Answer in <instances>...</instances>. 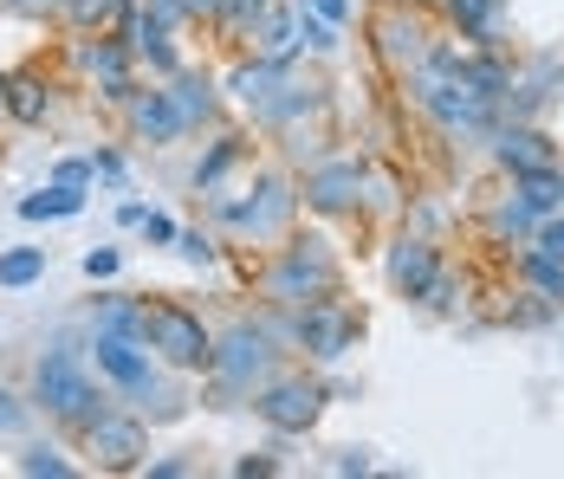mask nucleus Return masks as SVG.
<instances>
[{"label":"nucleus","instance_id":"3","mask_svg":"<svg viewBox=\"0 0 564 479\" xmlns=\"http://www.w3.org/2000/svg\"><path fill=\"white\" fill-rule=\"evenodd\" d=\"M253 285H260V298H267V305L299 312V305H312V298L344 292V260L332 253V240H325V233H285L280 247L267 253V266L253 272Z\"/></svg>","mask_w":564,"mask_h":479},{"label":"nucleus","instance_id":"34","mask_svg":"<svg viewBox=\"0 0 564 479\" xmlns=\"http://www.w3.org/2000/svg\"><path fill=\"white\" fill-rule=\"evenodd\" d=\"M552 318H558V305H552V298H539V292H519V298L507 305V324H512V330H545Z\"/></svg>","mask_w":564,"mask_h":479},{"label":"nucleus","instance_id":"25","mask_svg":"<svg viewBox=\"0 0 564 479\" xmlns=\"http://www.w3.org/2000/svg\"><path fill=\"white\" fill-rule=\"evenodd\" d=\"M512 195L539 214V220H545V214H558V208H564V162H545V168H525V175H512Z\"/></svg>","mask_w":564,"mask_h":479},{"label":"nucleus","instance_id":"49","mask_svg":"<svg viewBox=\"0 0 564 479\" xmlns=\"http://www.w3.org/2000/svg\"><path fill=\"white\" fill-rule=\"evenodd\" d=\"M143 220H150L143 202H123V208H117V227H143Z\"/></svg>","mask_w":564,"mask_h":479},{"label":"nucleus","instance_id":"28","mask_svg":"<svg viewBox=\"0 0 564 479\" xmlns=\"http://www.w3.org/2000/svg\"><path fill=\"white\" fill-rule=\"evenodd\" d=\"M72 214H85V188H33V195H20V220H72Z\"/></svg>","mask_w":564,"mask_h":479},{"label":"nucleus","instance_id":"11","mask_svg":"<svg viewBox=\"0 0 564 479\" xmlns=\"http://www.w3.org/2000/svg\"><path fill=\"white\" fill-rule=\"evenodd\" d=\"M78 447L91 454L98 473H143V467H150V422L111 402L98 422L78 434Z\"/></svg>","mask_w":564,"mask_h":479},{"label":"nucleus","instance_id":"41","mask_svg":"<svg viewBox=\"0 0 564 479\" xmlns=\"http://www.w3.org/2000/svg\"><path fill=\"white\" fill-rule=\"evenodd\" d=\"M117 272H123V253H117V247H91V253H85V279H91V285H105Z\"/></svg>","mask_w":564,"mask_h":479},{"label":"nucleus","instance_id":"50","mask_svg":"<svg viewBox=\"0 0 564 479\" xmlns=\"http://www.w3.org/2000/svg\"><path fill=\"white\" fill-rule=\"evenodd\" d=\"M0 105H7V72H0Z\"/></svg>","mask_w":564,"mask_h":479},{"label":"nucleus","instance_id":"37","mask_svg":"<svg viewBox=\"0 0 564 479\" xmlns=\"http://www.w3.org/2000/svg\"><path fill=\"white\" fill-rule=\"evenodd\" d=\"M525 247H539L545 260H558V266H564V208H558V214H545V220L532 227V240H525Z\"/></svg>","mask_w":564,"mask_h":479},{"label":"nucleus","instance_id":"48","mask_svg":"<svg viewBox=\"0 0 564 479\" xmlns=\"http://www.w3.org/2000/svg\"><path fill=\"white\" fill-rule=\"evenodd\" d=\"M299 7H312V13H325V20H350V0H299Z\"/></svg>","mask_w":564,"mask_h":479},{"label":"nucleus","instance_id":"8","mask_svg":"<svg viewBox=\"0 0 564 479\" xmlns=\"http://www.w3.org/2000/svg\"><path fill=\"white\" fill-rule=\"evenodd\" d=\"M357 344H364V312H357L344 292L312 298V305L292 312V350H305L312 363H344Z\"/></svg>","mask_w":564,"mask_h":479},{"label":"nucleus","instance_id":"17","mask_svg":"<svg viewBox=\"0 0 564 479\" xmlns=\"http://www.w3.org/2000/svg\"><path fill=\"white\" fill-rule=\"evenodd\" d=\"M285 72H292V58H267V53H240L234 65L221 72V91L234 98L240 110H260L273 91L285 85Z\"/></svg>","mask_w":564,"mask_h":479},{"label":"nucleus","instance_id":"1","mask_svg":"<svg viewBox=\"0 0 564 479\" xmlns=\"http://www.w3.org/2000/svg\"><path fill=\"white\" fill-rule=\"evenodd\" d=\"M402 91H409V105L422 110L448 143H487V137L507 123V110L494 105V98H480V91L454 72V40H442L429 65H415V72L402 78Z\"/></svg>","mask_w":564,"mask_h":479},{"label":"nucleus","instance_id":"38","mask_svg":"<svg viewBox=\"0 0 564 479\" xmlns=\"http://www.w3.org/2000/svg\"><path fill=\"white\" fill-rule=\"evenodd\" d=\"M0 13H13V20H33V26H46V20H65V0H0Z\"/></svg>","mask_w":564,"mask_h":479},{"label":"nucleus","instance_id":"22","mask_svg":"<svg viewBox=\"0 0 564 479\" xmlns=\"http://www.w3.org/2000/svg\"><path fill=\"white\" fill-rule=\"evenodd\" d=\"M532 227H539V214L525 208V202H519V195H494V208L480 214V233H487V240H494V247H512V253H519V247H525V240H532Z\"/></svg>","mask_w":564,"mask_h":479},{"label":"nucleus","instance_id":"35","mask_svg":"<svg viewBox=\"0 0 564 479\" xmlns=\"http://www.w3.org/2000/svg\"><path fill=\"white\" fill-rule=\"evenodd\" d=\"M454 292H460V279H454V266H442L435 279H429V292H422L415 305H422L429 318H448V312H454Z\"/></svg>","mask_w":564,"mask_h":479},{"label":"nucleus","instance_id":"15","mask_svg":"<svg viewBox=\"0 0 564 479\" xmlns=\"http://www.w3.org/2000/svg\"><path fill=\"white\" fill-rule=\"evenodd\" d=\"M442 266H448V260H442V247H435L429 233H402V240H390V253H383V279H390L395 298H409V305L429 292V279Z\"/></svg>","mask_w":564,"mask_h":479},{"label":"nucleus","instance_id":"23","mask_svg":"<svg viewBox=\"0 0 564 479\" xmlns=\"http://www.w3.org/2000/svg\"><path fill=\"white\" fill-rule=\"evenodd\" d=\"M7 117H13V123H26V130H33V123H46V117H53V85H46V78H40V72H7Z\"/></svg>","mask_w":564,"mask_h":479},{"label":"nucleus","instance_id":"46","mask_svg":"<svg viewBox=\"0 0 564 479\" xmlns=\"http://www.w3.org/2000/svg\"><path fill=\"white\" fill-rule=\"evenodd\" d=\"M143 473H150V479H188V473H195V460H188V454H163V460H150Z\"/></svg>","mask_w":564,"mask_h":479},{"label":"nucleus","instance_id":"18","mask_svg":"<svg viewBox=\"0 0 564 479\" xmlns=\"http://www.w3.org/2000/svg\"><path fill=\"white\" fill-rule=\"evenodd\" d=\"M487 150L494 162L507 168V175H525V168H545V162H558V143L545 137V123H500L494 137H487Z\"/></svg>","mask_w":564,"mask_h":479},{"label":"nucleus","instance_id":"45","mask_svg":"<svg viewBox=\"0 0 564 479\" xmlns=\"http://www.w3.org/2000/svg\"><path fill=\"white\" fill-rule=\"evenodd\" d=\"M137 233H143V240H150V247H175V233H182V227H175L170 214H156V208H150V220H143V227H137Z\"/></svg>","mask_w":564,"mask_h":479},{"label":"nucleus","instance_id":"27","mask_svg":"<svg viewBox=\"0 0 564 479\" xmlns=\"http://www.w3.org/2000/svg\"><path fill=\"white\" fill-rule=\"evenodd\" d=\"M512 266H519V285H525V292L552 298V305L564 312V266H558V260H545L539 247H519V260H512Z\"/></svg>","mask_w":564,"mask_h":479},{"label":"nucleus","instance_id":"42","mask_svg":"<svg viewBox=\"0 0 564 479\" xmlns=\"http://www.w3.org/2000/svg\"><path fill=\"white\" fill-rule=\"evenodd\" d=\"M273 473H285L280 454H240L234 460V479H273Z\"/></svg>","mask_w":564,"mask_h":479},{"label":"nucleus","instance_id":"4","mask_svg":"<svg viewBox=\"0 0 564 479\" xmlns=\"http://www.w3.org/2000/svg\"><path fill=\"white\" fill-rule=\"evenodd\" d=\"M33 409H40V415H46L65 440H78L85 427L111 409V395L91 382V370H85V350L58 337L53 350L33 363Z\"/></svg>","mask_w":564,"mask_h":479},{"label":"nucleus","instance_id":"12","mask_svg":"<svg viewBox=\"0 0 564 479\" xmlns=\"http://www.w3.org/2000/svg\"><path fill=\"white\" fill-rule=\"evenodd\" d=\"M85 357L98 363V375L111 382L123 402H143V395L170 375L163 363H156V350H150V344H137V337H91V344H85Z\"/></svg>","mask_w":564,"mask_h":479},{"label":"nucleus","instance_id":"40","mask_svg":"<svg viewBox=\"0 0 564 479\" xmlns=\"http://www.w3.org/2000/svg\"><path fill=\"white\" fill-rule=\"evenodd\" d=\"M91 175H98L105 188H123V182H130V162L117 156V150H91Z\"/></svg>","mask_w":564,"mask_h":479},{"label":"nucleus","instance_id":"10","mask_svg":"<svg viewBox=\"0 0 564 479\" xmlns=\"http://www.w3.org/2000/svg\"><path fill=\"white\" fill-rule=\"evenodd\" d=\"M364 182H370L364 156H318L299 175V202L318 220H350V214H364Z\"/></svg>","mask_w":564,"mask_h":479},{"label":"nucleus","instance_id":"33","mask_svg":"<svg viewBox=\"0 0 564 479\" xmlns=\"http://www.w3.org/2000/svg\"><path fill=\"white\" fill-rule=\"evenodd\" d=\"M13 467H20L26 479H72V473H78V467L58 454L53 440H33V447H20V460H13Z\"/></svg>","mask_w":564,"mask_h":479},{"label":"nucleus","instance_id":"32","mask_svg":"<svg viewBox=\"0 0 564 479\" xmlns=\"http://www.w3.org/2000/svg\"><path fill=\"white\" fill-rule=\"evenodd\" d=\"M170 375H175V370H170ZM170 375H163V382H156V389H150V395L137 402V415H143L150 427L182 422V415H188V389H182V382H170Z\"/></svg>","mask_w":564,"mask_h":479},{"label":"nucleus","instance_id":"13","mask_svg":"<svg viewBox=\"0 0 564 479\" xmlns=\"http://www.w3.org/2000/svg\"><path fill=\"white\" fill-rule=\"evenodd\" d=\"M72 58H78V72L98 85V98L111 110H123V98L137 91V53H130L117 33H72Z\"/></svg>","mask_w":564,"mask_h":479},{"label":"nucleus","instance_id":"16","mask_svg":"<svg viewBox=\"0 0 564 479\" xmlns=\"http://www.w3.org/2000/svg\"><path fill=\"white\" fill-rule=\"evenodd\" d=\"M163 85H170L175 110H182V123H188V137H202V130H221L227 91H221V78H215V72H202V65H182V72H175V78H163Z\"/></svg>","mask_w":564,"mask_h":479},{"label":"nucleus","instance_id":"20","mask_svg":"<svg viewBox=\"0 0 564 479\" xmlns=\"http://www.w3.org/2000/svg\"><path fill=\"white\" fill-rule=\"evenodd\" d=\"M91 337H137V344H150V298L98 292L91 298Z\"/></svg>","mask_w":564,"mask_h":479},{"label":"nucleus","instance_id":"6","mask_svg":"<svg viewBox=\"0 0 564 479\" xmlns=\"http://www.w3.org/2000/svg\"><path fill=\"white\" fill-rule=\"evenodd\" d=\"M442 40H448L442 20H435L429 7H415V0H377V7H370V53H377V65L390 72L395 85H402L415 65H429Z\"/></svg>","mask_w":564,"mask_h":479},{"label":"nucleus","instance_id":"7","mask_svg":"<svg viewBox=\"0 0 564 479\" xmlns=\"http://www.w3.org/2000/svg\"><path fill=\"white\" fill-rule=\"evenodd\" d=\"M247 409L273 427L280 440H292V434H312L318 415L332 409V382H325V375H305V370H280V375H267V382L253 389Z\"/></svg>","mask_w":564,"mask_h":479},{"label":"nucleus","instance_id":"30","mask_svg":"<svg viewBox=\"0 0 564 479\" xmlns=\"http://www.w3.org/2000/svg\"><path fill=\"white\" fill-rule=\"evenodd\" d=\"M137 0H65V26L72 33H117V20L130 13Z\"/></svg>","mask_w":564,"mask_h":479},{"label":"nucleus","instance_id":"47","mask_svg":"<svg viewBox=\"0 0 564 479\" xmlns=\"http://www.w3.org/2000/svg\"><path fill=\"white\" fill-rule=\"evenodd\" d=\"M143 7H150V13H156L163 26H175V33L188 26V0H143Z\"/></svg>","mask_w":564,"mask_h":479},{"label":"nucleus","instance_id":"29","mask_svg":"<svg viewBox=\"0 0 564 479\" xmlns=\"http://www.w3.org/2000/svg\"><path fill=\"white\" fill-rule=\"evenodd\" d=\"M292 13H299V53H312V58H338L344 53L338 20H325V13H312V7H299V0H292Z\"/></svg>","mask_w":564,"mask_h":479},{"label":"nucleus","instance_id":"43","mask_svg":"<svg viewBox=\"0 0 564 479\" xmlns=\"http://www.w3.org/2000/svg\"><path fill=\"white\" fill-rule=\"evenodd\" d=\"M332 473H338V479H364V473H377V460H370V447H338Z\"/></svg>","mask_w":564,"mask_h":479},{"label":"nucleus","instance_id":"39","mask_svg":"<svg viewBox=\"0 0 564 479\" xmlns=\"http://www.w3.org/2000/svg\"><path fill=\"white\" fill-rule=\"evenodd\" d=\"M26 415H33V402H20V395L0 382V440H7V434H20V427H26Z\"/></svg>","mask_w":564,"mask_h":479},{"label":"nucleus","instance_id":"14","mask_svg":"<svg viewBox=\"0 0 564 479\" xmlns=\"http://www.w3.org/2000/svg\"><path fill=\"white\" fill-rule=\"evenodd\" d=\"M117 117H123V137H130V143H150V150H170V143L188 137V123H182V110H175L163 78H156V85H137Z\"/></svg>","mask_w":564,"mask_h":479},{"label":"nucleus","instance_id":"21","mask_svg":"<svg viewBox=\"0 0 564 479\" xmlns=\"http://www.w3.org/2000/svg\"><path fill=\"white\" fill-rule=\"evenodd\" d=\"M247 162H253L247 137H240V130H215V137H208V150H202V162L188 168V182H195V195H215V188H227V175H234V168H247Z\"/></svg>","mask_w":564,"mask_h":479},{"label":"nucleus","instance_id":"5","mask_svg":"<svg viewBox=\"0 0 564 479\" xmlns=\"http://www.w3.org/2000/svg\"><path fill=\"white\" fill-rule=\"evenodd\" d=\"M208 202V220L227 227V233H247V240H285L292 233V214L305 208L299 202V182L285 168H260L253 188H215L202 195Z\"/></svg>","mask_w":564,"mask_h":479},{"label":"nucleus","instance_id":"36","mask_svg":"<svg viewBox=\"0 0 564 479\" xmlns=\"http://www.w3.org/2000/svg\"><path fill=\"white\" fill-rule=\"evenodd\" d=\"M175 253H182L188 266H215V260H221L215 233H202V227H182V233H175Z\"/></svg>","mask_w":564,"mask_h":479},{"label":"nucleus","instance_id":"19","mask_svg":"<svg viewBox=\"0 0 564 479\" xmlns=\"http://www.w3.org/2000/svg\"><path fill=\"white\" fill-rule=\"evenodd\" d=\"M507 7L512 0H442V20L467 46H507Z\"/></svg>","mask_w":564,"mask_h":479},{"label":"nucleus","instance_id":"9","mask_svg":"<svg viewBox=\"0 0 564 479\" xmlns=\"http://www.w3.org/2000/svg\"><path fill=\"white\" fill-rule=\"evenodd\" d=\"M150 350L156 363L175 375H202L215 357V330L202 324V312H188L182 298H150Z\"/></svg>","mask_w":564,"mask_h":479},{"label":"nucleus","instance_id":"44","mask_svg":"<svg viewBox=\"0 0 564 479\" xmlns=\"http://www.w3.org/2000/svg\"><path fill=\"white\" fill-rule=\"evenodd\" d=\"M53 182H65V188H91V182H98V175H91V156H65L53 168Z\"/></svg>","mask_w":564,"mask_h":479},{"label":"nucleus","instance_id":"26","mask_svg":"<svg viewBox=\"0 0 564 479\" xmlns=\"http://www.w3.org/2000/svg\"><path fill=\"white\" fill-rule=\"evenodd\" d=\"M267 13H273V0H227V7H221V20H215V40H221V46H240V53H247V46H253V26H260Z\"/></svg>","mask_w":564,"mask_h":479},{"label":"nucleus","instance_id":"2","mask_svg":"<svg viewBox=\"0 0 564 479\" xmlns=\"http://www.w3.org/2000/svg\"><path fill=\"white\" fill-rule=\"evenodd\" d=\"M280 350L285 344L267 330V318H240L227 330H215V357L202 370V402L208 409H247L253 389L267 375H280Z\"/></svg>","mask_w":564,"mask_h":479},{"label":"nucleus","instance_id":"24","mask_svg":"<svg viewBox=\"0 0 564 479\" xmlns=\"http://www.w3.org/2000/svg\"><path fill=\"white\" fill-rule=\"evenodd\" d=\"M247 53H267V58H305L299 53V13H292V0H273V13L253 26V46Z\"/></svg>","mask_w":564,"mask_h":479},{"label":"nucleus","instance_id":"31","mask_svg":"<svg viewBox=\"0 0 564 479\" xmlns=\"http://www.w3.org/2000/svg\"><path fill=\"white\" fill-rule=\"evenodd\" d=\"M40 279H46V247H7L0 253V285L7 292H26Z\"/></svg>","mask_w":564,"mask_h":479}]
</instances>
